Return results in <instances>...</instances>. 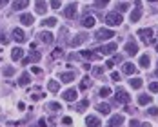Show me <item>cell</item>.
<instances>
[{
  "label": "cell",
  "instance_id": "obj_37",
  "mask_svg": "<svg viewBox=\"0 0 158 127\" xmlns=\"http://www.w3.org/2000/svg\"><path fill=\"white\" fill-rule=\"evenodd\" d=\"M107 4H109V0H95L96 7H104V6H107Z\"/></svg>",
  "mask_w": 158,
  "mask_h": 127
},
{
  "label": "cell",
  "instance_id": "obj_40",
  "mask_svg": "<svg viewBox=\"0 0 158 127\" xmlns=\"http://www.w3.org/2000/svg\"><path fill=\"white\" fill-rule=\"evenodd\" d=\"M49 107H51V109H55V111H60V109H62V105H60V104H56V102L49 104Z\"/></svg>",
  "mask_w": 158,
  "mask_h": 127
},
{
  "label": "cell",
  "instance_id": "obj_31",
  "mask_svg": "<svg viewBox=\"0 0 158 127\" xmlns=\"http://www.w3.org/2000/svg\"><path fill=\"white\" fill-rule=\"evenodd\" d=\"M18 84H20V85H27V84H29V75H27V73H24V75L18 78Z\"/></svg>",
  "mask_w": 158,
  "mask_h": 127
},
{
  "label": "cell",
  "instance_id": "obj_14",
  "mask_svg": "<svg viewBox=\"0 0 158 127\" xmlns=\"http://www.w3.org/2000/svg\"><path fill=\"white\" fill-rule=\"evenodd\" d=\"M35 6H36V13H40V15H44V13L48 11V4H46V0H36Z\"/></svg>",
  "mask_w": 158,
  "mask_h": 127
},
{
  "label": "cell",
  "instance_id": "obj_15",
  "mask_svg": "<svg viewBox=\"0 0 158 127\" xmlns=\"http://www.w3.org/2000/svg\"><path fill=\"white\" fill-rule=\"evenodd\" d=\"M38 38H40V42H44V44H51V42H53V35L49 31H42L38 35Z\"/></svg>",
  "mask_w": 158,
  "mask_h": 127
},
{
  "label": "cell",
  "instance_id": "obj_38",
  "mask_svg": "<svg viewBox=\"0 0 158 127\" xmlns=\"http://www.w3.org/2000/svg\"><path fill=\"white\" fill-rule=\"evenodd\" d=\"M109 95H111L109 87H102V89H100V96H109Z\"/></svg>",
  "mask_w": 158,
  "mask_h": 127
},
{
  "label": "cell",
  "instance_id": "obj_30",
  "mask_svg": "<svg viewBox=\"0 0 158 127\" xmlns=\"http://www.w3.org/2000/svg\"><path fill=\"white\" fill-rule=\"evenodd\" d=\"M149 63H151V58H149L147 55H142V56H140V65H142V67H149Z\"/></svg>",
  "mask_w": 158,
  "mask_h": 127
},
{
  "label": "cell",
  "instance_id": "obj_7",
  "mask_svg": "<svg viewBox=\"0 0 158 127\" xmlns=\"http://www.w3.org/2000/svg\"><path fill=\"white\" fill-rule=\"evenodd\" d=\"M40 58H42V55H40L38 51H33L29 56H26V58L22 60V63H24V65H27V63H35V62H38Z\"/></svg>",
  "mask_w": 158,
  "mask_h": 127
},
{
  "label": "cell",
  "instance_id": "obj_50",
  "mask_svg": "<svg viewBox=\"0 0 158 127\" xmlns=\"http://www.w3.org/2000/svg\"><path fill=\"white\" fill-rule=\"evenodd\" d=\"M140 127H151V124H147V122H145V124H140Z\"/></svg>",
  "mask_w": 158,
  "mask_h": 127
},
{
  "label": "cell",
  "instance_id": "obj_27",
  "mask_svg": "<svg viewBox=\"0 0 158 127\" xmlns=\"http://www.w3.org/2000/svg\"><path fill=\"white\" fill-rule=\"evenodd\" d=\"M138 104H140V105H149V104H151V96L140 95L138 96Z\"/></svg>",
  "mask_w": 158,
  "mask_h": 127
},
{
  "label": "cell",
  "instance_id": "obj_5",
  "mask_svg": "<svg viewBox=\"0 0 158 127\" xmlns=\"http://www.w3.org/2000/svg\"><path fill=\"white\" fill-rule=\"evenodd\" d=\"M140 16H142V2L136 0V6H135V9H133V13H131V22H138Z\"/></svg>",
  "mask_w": 158,
  "mask_h": 127
},
{
  "label": "cell",
  "instance_id": "obj_13",
  "mask_svg": "<svg viewBox=\"0 0 158 127\" xmlns=\"http://www.w3.org/2000/svg\"><path fill=\"white\" fill-rule=\"evenodd\" d=\"M87 38H89V36H87V35H84V33L77 35V38H75V40H71V47H77V46H80V44H84Z\"/></svg>",
  "mask_w": 158,
  "mask_h": 127
},
{
  "label": "cell",
  "instance_id": "obj_18",
  "mask_svg": "<svg viewBox=\"0 0 158 127\" xmlns=\"http://www.w3.org/2000/svg\"><path fill=\"white\" fill-rule=\"evenodd\" d=\"M29 6V0H15L13 2V9L18 11V9H24V7H27Z\"/></svg>",
  "mask_w": 158,
  "mask_h": 127
},
{
  "label": "cell",
  "instance_id": "obj_34",
  "mask_svg": "<svg viewBox=\"0 0 158 127\" xmlns=\"http://www.w3.org/2000/svg\"><path fill=\"white\" fill-rule=\"evenodd\" d=\"M93 75L95 76H102L104 75V67H93Z\"/></svg>",
  "mask_w": 158,
  "mask_h": 127
},
{
  "label": "cell",
  "instance_id": "obj_53",
  "mask_svg": "<svg viewBox=\"0 0 158 127\" xmlns=\"http://www.w3.org/2000/svg\"><path fill=\"white\" fill-rule=\"evenodd\" d=\"M156 51H158V46H156Z\"/></svg>",
  "mask_w": 158,
  "mask_h": 127
},
{
  "label": "cell",
  "instance_id": "obj_28",
  "mask_svg": "<svg viewBox=\"0 0 158 127\" xmlns=\"http://www.w3.org/2000/svg\"><path fill=\"white\" fill-rule=\"evenodd\" d=\"M58 22H56V18H46V20H42V26H46V27H55Z\"/></svg>",
  "mask_w": 158,
  "mask_h": 127
},
{
  "label": "cell",
  "instance_id": "obj_47",
  "mask_svg": "<svg viewBox=\"0 0 158 127\" xmlns=\"http://www.w3.org/2000/svg\"><path fill=\"white\" fill-rule=\"evenodd\" d=\"M113 65H114V60H107L106 62V67H113Z\"/></svg>",
  "mask_w": 158,
  "mask_h": 127
},
{
  "label": "cell",
  "instance_id": "obj_23",
  "mask_svg": "<svg viewBox=\"0 0 158 127\" xmlns=\"http://www.w3.org/2000/svg\"><path fill=\"white\" fill-rule=\"evenodd\" d=\"M20 22H22L24 26H31L33 22H35V16L33 15H22L20 16Z\"/></svg>",
  "mask_w": 158,
  "mask_h": 127
},
{
  "label": "cell",
  "instance_id": "obj_3",
  "mask_svg": "<svg viewBox=\"0 0 158 127\" xmlns=\"http://www.w3.org/2000/svg\"><path fill=\"white\" fill-rule=\"evenodd\" d=\"M138 36L142 38L145 44H153V29H149V27L147 29H140L138 31Z\"/></svg>",
  "mask_w": 158,
  "mask_h": 127
},
{
  "label": "cell",
  "instance_id": "obj_6",
  "mask_svg": "<svg viewBox=\"0 0 158 127\" xmlns=\"http://www.w3.org/2000/svg\"><path fill=\"white\" fill-rule=\"evenodd\" d=\"M77 9H78V6L73 2V4H69V6H65V9H64V15L65 18H75L77 16Z\"/></svg>",
  "mask_w": 158,
  "mask_h": 127
},
{
  "label": "cell",
  "instance_id": "obj_29",
  "mask_svg": "<svg viewBox=\"0 0 158 127\" xmlns=\"http://www.w3.org/2000/svg\"><path fill=\"white\" fill-rule=\"evenodd\" d=\"M129 85H131L133 89H140V87H142V80L140 78H131L129 80Z\"/></svg>",
  "mask_w": 158,
  "mask_h": 127
},
{
  "label": "cell",
  "instance_id": "obj_44",
  "mask_svg": "<svg viewBox=\"0 0 158 127\" xmlns=\"http://www.w3.org/2000/svg\"><path fill=\"white\" fill-rule=\"evenodd\" d=\"M0 42H2V44H7V42H9V38H7L6 35H0Z\"/></svg>",
  "mask_w": 158,
  "mask_h": 127
},
{
  "label": "cell",
  "instance_id": "obj_4",
  "mask_svg": "<svg viewBox=\"0 0 158 127\" xmlns=\"http://www.w3.org/2000/svg\"><path fill=\"white\" fill-rule=\"evenodd\" d=\"M114 36V31H111V29H98L95 35L96 40H107V38H113Z\"/></svg>",
  "mask_w": 158,
  "mask_h": 127
},
{
  "label": "cell",
  "instance_id": "obj_10",
  "mask_svg": "<svg viewBox=\"0 0 158 127\" xmlns=\"http://www.w3.org/2000/svg\"><path fill=\"white\" fill-rule=\"evenodd\" d=\"M11 35H13V38H15L16 42H20V44H22V42H26V35H24V31H22L20 27H15Z\"/></svg>",
  "mask_w": 158,
  "mask_h": 127
},
{
  "label": "cell",
  "instance_id": "obj_52",
  "mask_svg": "<svg viewBox=\"0 0 158 127\" xmlns=\"http://www.w3.org/2000/svg\"><path fill=\"white\" fill-rule=\"evenodd\" d=\"M149 2H156V0H149Z\"/></svg>",
  "mask_w": 158,
  "mask_h": 127
},
{
  "label": "cell",
  "instance_id": "obj_51",
  "mask_svg": "<svg viewBox=\"0 0 158 127\" xmlns=\"http://www.w3.org/2000/svg\"><path fill=\"white\" fill-rule=\"evenodd\" d=\"M109 127H120V125H109Z\"/></svg>",
  "mask_w": 158,
  "mask_h": 127
},
{
  "label": "cell",
  "instance_id": "obj_17",
  "mask_svg": "<svg viewBox=\"0 0 158 127\" xmlns=\"http://www.w3.org/2000/svg\"><path fill=\"white\" fill-rule=\"evenodd\" d=\"M82 26H84V27H87V29H91V27L95 26V18H93L91 15L84 16V18H82Z\"/></svg>",
  "mask_w": 158,
  "mask_h": 127
},
{
  "label": "cell",
  "instance_id": "obj_39",
  "mask_svg": "<svg viewBox=\"0 0 158 127\" xmlns=\"http://www.w3.org/2000/svg\"><path fill=\"white\" fill-rule=\"evenodd\" d=\"M13 73H15V69H13V67H4V75H6V76H11Z\"/></svg>",
  "mask_w": 158,
  "mask_h": 127
},
{
  "label": "cell",
  "instance_id": "obj_46",
  "mask_svg": "<svg viewBox=\"0 0 158 127\" xmlns=\"http://www.w3.org/2000/svg\"><path fill=\"white\" fill-rule=\"evenodd\" d=\"M131 127H140V122L138 120H131Z\"/></svg>",
  "mask_w": 158,
  "mask_h": 127
},
{
  "label": "cell",
  "instance_id": "obj_33",
  "mask_svg": "<svg viewBox=\"0 0 158 127\" xmlns=\"http://www.w3.org/2000/svg\"><path fill=\"white\" fill-rule=\"evenodd\" d=\"M62 55H64L62 47H56V49H55V51H53V53H51V56H53V58H60Z\"/></svg>",
  "mask_w": 158,
  "mask_h": 127
},
{
  "label": "cell",
  "instance_id": "obj_25",
  "mask_svg": "<svg viewBox=\"0 0 158 127\" xmlns=\"http://www.w3.org/2000/svg\"><path fill=\"white\" fill-rule=\"evenodd\" d=\"M48 89L51 91V93H58V89H60V84H58V82H55V80H49Z\"/></svg>",
  "mask_w": 158,
  "mask_h": 127
},
{
  "label": "cell",
  "instance_id": "obj_49",
  "mask_svg": "<svg viewBox=\"0 0 158 127\" xmlns=\"http://www.w3.org/2000/svg\"><path fill=\"white\" fill-rule=\"evenodd\" d=\"M7 2H9V0H0V7H2V6H6Z\"/></svg>",
  "mask_w": 158,
  "mask_h": 127
},
{
  "label": "cell",
  "instance_id": "obj_8",
  "mask_svg": "<svg viewBox=\"0 0 158 127\" xmlns=\"http://www.w3.org/2000/svg\"><path fill=\"white\" fill-rule=\"evenodd\" d=\"M114 51H116V44L114 42H111L107 46H100L96 49V53H102V55H109V53H114Z\"/></svg>",
  "mask_w": 158,
  "mask_h": 127
},
{
  "label": "cell",
  "instance_id": "obj_26",
  "mask_svg": "<svg viewBox=\"0 0 158 127\" xmlns=\"http://www.w3.org/2000/svg\"><path fill=\"white\" fill-rule=\"evenodd\" d=\"M60 80L65 82V84H67V82H73V80H75V73H62V75H60Z\"/></svg>",
  "mask_w": 158,
  "mask_h": 127
},
{
  "label": "cell",
  "instance_id": "obj_45",
  "mask_svg": "<svg viewBox=\"0 0 158 127\" xmlns=\"http://www.w3.org/2000/svg\"><path fill=\"white\" fill-rule=\"evenodd\" d=\"M62 122L65 124V125H71V122H73V120H71L69 116H64V120H62Z\"/></svg>",
  "mask_w": 158,
  "mask_h": 127
},
{
  "label": "cell",
  "instance_id": "obj_9",
  "mask_svg": "<svg viewBox=\"0 0 158 127\" xmlns=\"http://www.w3.org/2000/svg\"><path fill=\"white\" fill-rule=\"evenodd\" d=\"M64 100L65 102H75L77 98H78V95H77V89H67V91H64Z\"/></svg>",
  "mask_w": 158,
  "mask_h": 127
},
{
  "label": "cell",
  "instance_id": "obj_24",
  "mask_svg": "<svg viewBox=\"0 0 158 127\" xmlns=\"http://www.w3.org/2000/svg\"><path fill=\"white\" fill-rule=\"evenodd\" d=\"M91 84H93V82H91L89 76H84L82 82H80V89H82V91H85V89H89V87H91Z\"/></svg>",
  "mask_w": 158,
  "mask_h": 127
},
{
  "label": "cell",
  "instance_id": "obj_35",
  "mask_svg": "<svg viewBox=\"0 0 158 127\" xmlns=\"http://www.w3.org/2000/svg\"><path fill=\"white\" fill-rule=\"evenodd\" d=\"M51 7L53 9H60L62 7V2L60 0H51Z\"/></svg>",
  "mask_w": 158,
  "mask_h": 127
},
{
  "label": "cell",
  "instance_id": "obj_48",
  "mask_svg": "<svg viewBox=\"0 0 158 127\" xmlns=\"http://www.w3.org/2000/svg\"><path fill=\"white\" fill-rule=\"evenodd\" d=\"M33 73H36V75H40V73H42V69H40V67H33Z\"/></svg>",
  "mask_w": 158,
  "mask_h": 127
},
{
  "label": "cell",
  "instance_id": "obj_36",
  "mask_svg": "<svg viewBox=\"0 0 158 127\" xmlns=\"http://www.w3.org/2000/svg\"><path fill=\"white\" fill-rule=\"evenodd\" d=\"M149 91L151 93H158V82H151L149 84Z\"/></svg>",
  "mask_w": 158,
  "mask_h": 127
},
{
  "label": "cell",
  "instance_id": "obj_22",
  "mask_svg": "<svg viewBox=\"0 0 158 127\" xmlns=\"http://www.w3.org/2000/svg\"><path fill=\"white\" fill-rule=\"evenodd\" d=\"M22 56H24V51H22V49L20 47H15L13 49V51H11V58H13V60H22Z\"/></svg>",
  "mask_w": 158,
  "mask_h": 127
},
{
  "label": "cell",
  "instance_id": "obj_20",
  "mask_svg": "<svg viewBox=\"0 0 158 127\" xmlns=\"http://www.w3.org/2000/svg\"><path fill=\"white\" fill-rule=\"evenodd\" d=\"M96 111L100 113V114H109L111 113V105L109 104H98V105H96Z\"/></svg>",
  "mask_w": 158,
  "mask_h": 127
},
{
  "label": "cell",
  "instance_id": "obj_42",
  "mask_svg": "<svg viewBox=\"0 0 158 127\" xmlns=\"http://www.w3.org/2000/svg\"><path fill=\"white\" fill-rule=\"evenodd\" d=\"M127 9H129L127 4H120V6H118V13H124V11H127Z\"/></svg>",
  "mask_w": 158,
  "mask_h": 127
},
{
  "label": "cell",
  "instance_id": "obj_32",
  "mask_svg": "<svg viewBox=\"0 0 158 127\" xmlns=\"http://www.w3.org/2000/svg\"><path fill=\"white\" fill-rule=\"evenodd\" d=\"M87 105H89V102H87V98H85V100H82V102H80L78 105H77V111L82 113L84 109H85V107H87Z\"/></svg>",
  "mask_w": 158,
  "mask_h": 127
},
{
  "label": "cell",
  "instance_id": "obj_43",
  "mask_svg": "<svg viewBox=\"0 0 158 127\" xmlns=\"http://www.w3.org/2000/svg\"><path fill=\"white\" fill-rule=\"evenodd\" d=\"M111 80L118 82V80H120V73H116V71H114V73H111Z\"/></svg>",
  "mask_w": 158,
  "mask_h": 127
},
{
  "label": "cell",
  "instance_id": "obj_41",
  "mask_svg": "<svg viewBox=\"0 0 158 127\" xmlns=\"http://www.w3.org/2000/svg\"><path fill=\"white\" fill-rule=\"evenodd\" d=\"M147 113H149L151 116H156V114H158V107H149V109H147Z\"/></svg>",
  "mask_w": 158,
  "mask_h": 127
},
{
  "label": "cell",
  "instance_id": "obj_21",
  "mask_svg": "<svg viewBox=\"0 0 158 127\" xmlns=\"http://www.w3.org/2000/svg\"><path fill=\"white\" fill-rule=\"evenodd\" d=\"M122 122H124V116L122 114H114V116L109 118V125H120Z\"/></svg>",
  "mask_w": 158,
  "mask_h": 127
},
{
  "label": "cell",
  "instance_id": "obj_1",
  "mask_svg": "<svg viewBox=\"0 0 158 127\" xmlns=\"http://www.w3.org/2000/svg\"><path fill=\"white\" fill-rule=\"evenodd\" d=\"M106 22H107V26H111V27L120 26V24H122V13H116V11L107 13V16H106Z\"/></svg>",
  "mask_w": 158,
  "mask_h": 127
},
{
  "label": "cell",
  "instance_id": "obj_12",
  "mask_svg": "<svg viewBox=\"0 0 158 127\" xmlns=\"http://www.w3.org/2000/svg\"><path fill=\"white\" fill-rule=\"evenodd\" d=\"M122 71H124L126 75L131 76V75H135V73H136V65H135V63H131V62H126L124 65H122Z\"/></svg>",
  "mask_w": 158,
  "mask_h": 127
},
{
  "label": "cell",
  "instance_id": "obj_19",
  "mask_svg": "<svg viewBox=\"0 0 158 127\" xmlns=\"http://www.w3.org/2000/svg\"><path fill=\"white\" fill-rule=\"evenodd\" d=\"M80 56L84 58V60H95V58H98V55H95L93 51H80Z\"/></svg>",
  "mask_w": 158,
  "mask_h": 127
},
{
  "label": "cell",
  "instance_id": "obj_2",
  "mask_svg": "<svg viewBox=\"0 0 158 127\" xmlns=\"http://www.w3.org/2000/svg\"><path fill=\"white\" fill-rule=\"evenodd\" d=\"M114 98H116V102H120V104H127V102L131 100V96L127 95V91H126V89H122V87H118V89H116Z\"/></svg>",
  "mask_w": 158,
  "mask_h": 127
},
{
  "label": "cell",
  "instance_id": "obj_16",
  "mask_svg": "<svg viewBox=\"0 0 158 127\" xmlns=\"http://www.w3.org/2000/svg\"><path fill=\"white\" fill-rule=\"evenodd\" d=\"M85 125L87 127H100L102 124H100V120H98L96 116H87V118H85Z\"/></svg>",
  "mask_w": 158,
  "mask_h": 127
},
{
  "label": "cell",
  "instance_id": "obj_11",
  "mask_svg": "<svg viewBox=\"0 0 158 127\" xmlns=\"http://www.w3.org/2000/svg\"><path fill=\"white\" fill-rule=\"evenodd\" d=\"M124 49H126V53L129 55V56H135V55L138 53V46H136L135 42H127Z\"/></svg>",
  "mask_w": 158,
  "mask_h": 127
}]
</instances>
